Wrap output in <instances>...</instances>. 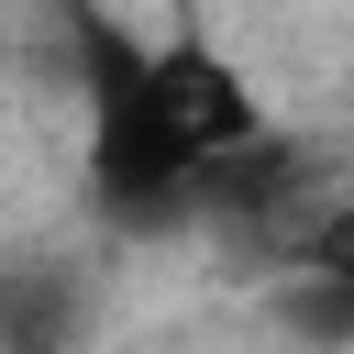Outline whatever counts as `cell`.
I'll return each instance as SVG.
<instances>
[{
  "label": "cell",
  "mask_w": 354,
  "mask_h": 354,
  "mask_svg": "<svg viewBox=\"0 0 354 354\" xmlns=\"http://www.w3.org/2000/svg\"><path fill=\"white\" fill-rule=\"evenodd\" d=\"M77 33V100H88V144H77V177H88V210L122 232V243H166V232H199V155L188 133L166 122L155 100V44L111 33L88 0L66 11Z\"/></svg>",
  "instance_id": "cell-1"
}]
</instances>
